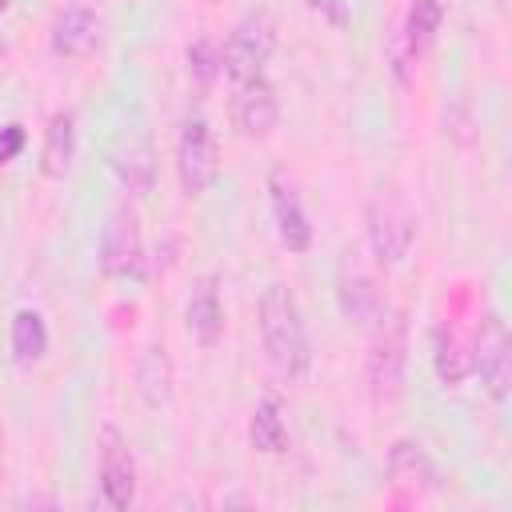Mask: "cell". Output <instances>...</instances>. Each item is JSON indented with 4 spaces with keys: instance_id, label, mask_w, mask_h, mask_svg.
I'll return each mask as SVG.
<instances>
[{
    "instance_id": "484cf974",
    "label": "cell",
    "mask_w": 512,
    "mask_h": 512,
    "mask_svg": "<svg viewBox=\"0 0 512 512\" xmlns=\"http://www.w3.org/2000/svg\"><path fill=\"white\" fill-rule=\"evenodd\" d=\"M208 4H216V0H208Z\"/></svg>"
},
{
    "instance_id": "ffe728a7",
    "label": "cell",
    "mask_w": 512,
    "mask_h": 512,
    "mask_svg": "<svg viewBox=\"0 0 512 512\" xmlns=\"http://www.w3.org/2000/svg\"><path fill=\"white\" fill-rule=\"evenodd\" d=\"M48 352V328L36 308H20L12 320V360L16 364H36Z\"/></svg>"
},
{
    "instance_id": "3957f363",
    "label": "cell",
    "mask_w": 512,
    "mask_h": 512,
    "mask_svg": "<svg viewBox=\"0 0 512 512\" xmlns=\"http://www.w3.org/2000/svg\"><path fill=\"white\" fill-rule=\"evenodd\" d=\"M272 44H276V28H272L268 12H248V16L232 28V36L224 40V48H220V72H224L232 84L260 76V68H264L268 56H272Z\"/></svg>"
},
{
    "instance_id": "277c9868",
    "label": "cell",
    "mask_w": 512,
    "mask_h": 512,
    "mask_svg": "<svg viewBox=\"0 0 512 512\" xmlns=\"http://www.w3.org/2000/svg\"><path fill=\"white\" fill-rule=\"evenodd\" d=\"M404 360H408V324L400 312H388L372 328V352H368V384L376 400H392L400 392Z\"/></svg>"
},
{
    "instance_id": "ba28073f",
    "label": "cell",
    "mask_w": 512,
    "mask_h": 512,
    "mask_svg": "<svg viewBox=\"0 0 512 512\" xmlns=\"http://www.w3.org/2000/svg\"><path fill=\"white\" fill-rule=\"evenodd\" d=\"M100 268L108 276H136L144 268V240L140 220L128 204H116L100 232Z\"/></svg>"
},
{
    "instance_id": "5b68a950",
    "label": "cell",
    "mask_w": 512,
    "mask_h": 512,
    "mask_svg": "<svg viewBox=\"0 0 512 512\" xmlns=\"http://www.w3.org/2000/svg\"><path fill=\"white\" fill-rule=\"evenodd\" d=\"M220 172V156H216V136L208 128L204 116H188L184 128H180V140H176V176H180V188L184 196H200L212 188Z\"/></svg>"
},
{
    "instance_id": "d6986e66",
    "label": "cell",
    "mask_w": 512,
    "mask_h": 512,
    "mask_svg": "<svg viewBox=\"0 0 512 512\" xmlns=\"http://www.w3.org/2000/svg\"><path fill=\"white\" fill-rule=\"evenodd\" d=\"M248 440H252V448L264 452V456L288 452V424H284L280 404H276L272 396L256 404V412H252V420H248Z\"/></svg>"
},
{
    "instance_id": "52a82bcc",
    "label": "cell",
    "mask_w": 512,
    "mask_h": 512,
    "mask_svg": "<svg viewBox=\"0 0 512 512\" xmlns=\"http://www.w3.org/2000/svg\"><path fill=\"white\" fill-rule=\"evenodd\" d=\"M472 368L480 372V384L488 388L492 400L508 396V384H512V344H508L504 320L496 312L480 316V328H476V340H472Z\"/></svg>"
},
{
    "instance_id": "4fadbf2b",
    "label": "cell",
    "mask_w": 512,
    "mask_h": 512,
    "mask_svg": "<svg viewBox=\"0 0 512 512\" xmlns=\"http://www.w3.org/2000/svg\"><path fill=\"white\" fill-rule=\"evenodd\" d=\"M52 52L64 60H84L96 44H100V16L84 4H68L56 20H52Z\"/></svg>"
},
{
    "instance_id": "2e32d148",
    "label": "cell",
    "mask_w": 512,
    "mask_h": 512,
    "mask_svg": "<svg viewBox=\"0 0 512 512\" xmlns=\"http://www.w3.org/2000/svg\"><path fill=\"white\" fill-rule=\"evenodd\" d=\"M340 308L348 320H356L360 328H376L388 316V304L380 296V288L364 276V272H340Z\"/></svg>"
},
{
    "instance_id": "8fae6325",
    "label": "cell",
    "mask_w": 512,
    "mask_h": 512,
    "mask_svg": "<svg viewBox=\"0 0 512 512\" xmlns=\"http://www.w3.org/2000/svg\"><path fill=\"white\" fill-rule=\"evenodd\" d=\"M268 204H272V220H276V236L288 252H308L312 248V224H308V212L296 196V188L272 172L268 176Z\"/></svg>"
},
{
    "instance_id": "44dd1931",
    "label": "cell",
    "mask_w": 512,
    "mask_h": 512,
    "mask_svg": "<svg viewBox=\"0 0 512 512\" xmlns=\"http://www.w3.org/2000/svg\"><path fill=\"white\" fill-rule=\"evenodd\" d=\"M168 384H172L168 356H164V348H160V344H152V348L144 352V360H140V388H144L148 404H164V400H168V392H172Z\"/></svg>"
},
{
    "instance_id": "e0dca14e",
    "label": "cell",
    "mask_w": 512,
    "mask_h": 512,
    "mask_svg": "<svg viewBox=\"0 0 512 512\" xmlns=\"http://www.w3.org/2000/svg\"><path fill=\"white\" fill-rule=\"evenodd\" d=\"M72 156H76V120H72V112H52V120L44 128L40 172L48 180H60V176H68Z\"/></svg>"
},
{
    "instance_id": "d4e9b609",
    "label": "cell",
    "mask_w": 512,
    "mask_h": 512,
    "mask_svg": "<svg viewBox=\"0 0 512 512\" xmlns=\"http://www.w3.org/2000/svg\"><path fill=\"white\" fill-rule=\"evenodd\" d=\"M4 8H8V0H0V12H4Z\"/></svg>"
},
{
    "instance_id": "8992f818",
    "label": "cell",
    "mask_w": 512,
    "mask_h": 512,
    "mask_svg": "<svg viewBox=\"0 0 512 512\" xmlns=\"http://www.w3.org/2000/svg\"><path fill=\"white\" fill-rule=\"evenodd\" d=\"M440 20H444L440 0H412L408 4V16H404V24L396 28V36L388 44V60H392V72H396L400 84H408L412 64L432 48V40L440 32Z\"/></svg>"
},
{
    "instance_id": "ac0fdd59",
    "label": "cell",
    "mask_w": 512,
    "mask_h": 512,
    "mask_svg": "<svg viewBox=\"0 0 512 512\" xmlns=\"http://www.w3.org/2000/svg\"><path fill=\"white\" fill-rule=\"evenodd\" d=\"M432 364H436V376H440V384L444 388H460L464 380H468V372H472V348L460 340V332L456 328H448V324H440L436 328V336H432Z\"/></svg>"
},
{
    "instance_id": "5bb4252c",
    "label": "cell",
    "mask_w": 512,
    "mask_h": 512,
    "mask_svg": "<svg viewBox=\"0 0 512 512\" xmlns=\"http://www.w3.org/2000/svg\"><path fill=\"white\" fill-rule=\"evenodd\" d=\"M188 332L196 344L212 348L220 336H224V304H220V288H216V276H196L192 284V296H188Z\"/></svg>"
},
{
    "instance_id": "30bf717a",
    "label": "cell",
    "mask_w": 512,
    "mask_h": 512,
    "mask_svg": "<svg viewBox=\"0 0 512 512\" xmlns=\"http://www.w3.org/2000/svg\"><path fill=\"white\" fill-rule=\"evenodd\" d=\"M232 120L252 140H264L276 128L280 104H276V92H272V84L264 76H252V80L232 84Z\"/></svg>"
},
{
    "instance_id": "603a6c76",
    "label": "cell",
    "mask_w": 512,
    "mask_h": 512,
    "mask_svg": "<svg viewBox=\"0 0 512 512\" xmlns=\"http://www.w3.org/2000/svg\"><path fill=\"white\" fill-rule=\"evenodd\" d=\"M24 124H4L0 128V164H12L24 152Z\"/></svg>"
},
{
    "instance_id": "cb8c5ba5",
    "label": "cell",
    "mask_w": 512,
    "mask_h": 512,
    "mask_svg": "<svg viewBox=\"0 0 512 512\" xmlns=\"http://www.w3.org/2000/svg\"><path fill=\"white\" fill-rule=\"evenodd\" d=\"M308 4H312L316 12H328V20H332L336 28H344V24H348V8H344L340 0H308Z\"/></svg>"
},
{
    "instance_id": "6da1fadb",
    "label": "cell",
    "mask_w": 512,
    "mask_h": 512,
    "mask_svg": "<svg viewBox=\"0 0 512 512\" xmlns=\"http://www.w3.org/2000/svg\"><path fill=\"white\" fill-rule=\"evenodd\" d=\"M256 316H260V340H264V352H268V364L276 368V376L300 380L312 364V348H308V328H304L292 288L268 284L260 292Z\"/></svg>"
},
{
    "instance_id": "9c48e42d",
    "label": "cell",
    "mask_w": 512,
    "mask_h": 512,
    "mask_svg": "<svg viewBox=\"0 0 512 512\" xmlns=\"http://www.w3.org/2000/svg\"><path fill=\"white\" fill-rule=\"evenodd\" d=\"M100 492L108 508H128L136 496V460L128 440L112 424L100 428Z\"/></svg>"
},
{
    "instance_id": "7a4b0ae2",
    "label": "cell",
    "mask_w": 512,
    "mask_h": 512,
    "mask_svg": "<svg viewBox=\"0 0 512 512\" xmlns=\"http://www.w3.org/2000/svg\"><path fill=\"white\" fill-rule=\"evenodd\" d=\"M368 244H372V256L380 264H400L416 240V216L412 208L404 204L400 192L392 188H380L372 200H368Z\"/></svg>"
},
{
    "instance_id": "7c38bea8",
    "label": "cell",
    "mask_w": 512,
    "mask_h": 512,
    "mask_svg": "<svg viewBox=\"0 0 512 512\" xmlns=\"http://www.w3.org/2000/svg\"><path fill=\"white\" fill-rule=\"evenodd\" d=\"M108 168L116 172L120 188L132 196H148L156 184V156L144 136H120L108 152Z\"/></svg>"
},
{
    "instance_id": "7402d4cb",
    "label": "cell",
    "mask_w": 512,
    "mask_h": 512,
    "mask_svg": "<svg viewBox=\"0 0 512 512\" xmlns=\"http://www.w3.org/2000/svg\"><path fill=\"white\" fill-rule=\"evenodd\" d=\"M188 68H192V76H196L200 84H212L216 72H220V52H216V44H212V40H196V44L188 48Z\"/></svg>"
},
{
    "instance_id": "9a60e30c",
    "label": "cell",
    "mask_w": 512,
    "mask_h": 512,
    "mask_svg": "<svg viewBox=\"0 0 512 512\" xmlns=\"http://www.w3.org/2000/svg\"><path fill=\"white\" fill-rule=\"evenodd\" d=\"M388 476L400 492H412V496H420L436 484V468L416 440H396L388 448Z\"/></svg>"
}]
</instances>
